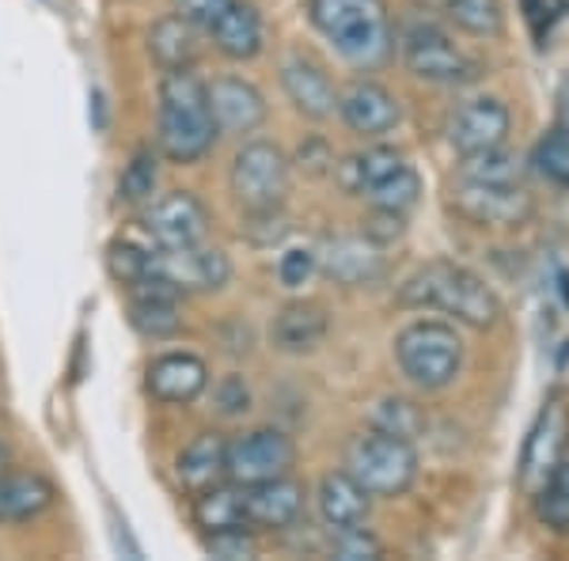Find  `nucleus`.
<instances>
[{
  "mask_svg": "<svg viewBox=\"0 0 569 561\" xmlns=\"http://www.w3.org/2000/svg\"><path fill=\"white\" fill-rule=\"evenodd\" d=\"M531 168L543 174L547 182L569 190V133L550 130L539 137L536 149H531Z\"/></svg>",
  "mask_w": 569,
  "mask_h": 561,
  "instance_id": "33",
  "label": "nucleus"
},
{
  "mask_svg": "<svg viewBox=\"0 0 569 561\" xmlns=\"http://www.w3.org/2000/svg\"><path fill=\"white\" fill-rule=\"evenodd\" d=\"M228 187L243 209H281L289 198V156L273 141H247L232 160Z\"/></svg>",
  "mask_w": 569,
  "mask_h": 561,
  "instance_id": "8",
  "label": "nucleus"
},
{
  "mask_svg": "<svg viewBox=\"0 0 569 561\" xmlns=\"http://www.w3.org/2000/svg\"><path fill=\"white\" fill-rule=\"evenodd\" d=\"M421 425H426V418H421V410L410 399H380L369 410V429L395 432V437L415 440Z\"/></svg>",
  "mask_w": 569,
  "mask_h": 561,
  "instance_id": "34",
  "label": "nucleus"
},
{
  "mask_svg": "<svg viewBox=\"0 0 569 561\" xmlns=\"http://www.w3.org/2000/svg\"><path fill=\"white\" fill-rule=\"evenodd\" d=\"M50 478L34 471H0V523H27L53 504Z\"/></svg>",
  "mask_w": 569,
  "mask_h": 561,
  "instance_id": "23",
  "label": "nucleus"
},
{
  "mask_svg": "<svg viewBox=\"0 0 569 561\" xmlns=\"http://www.w3.org/2000/svg\"><path fill=\"white\" fill-rule=\"evenodd\" d=\"M156 190V156L152 152H137L130 163H126L122 179H118V201L126 206H141L149 201Z\"/></svg>",
  "mask_w": 569,
  "mask_h": 561,
  "instance_id": "38",
  "label": "nucleus"
},
{
  "mask_svg": "<svg viewBox=\"0 0 569 561\" xmlns=\"http://www.w3.org/2000/svg\"><path fill=\"white\" fill-rule=\"evenodd\" d=\"M399 303L415 311H440L452 315L456 327L467 330H493L501 323V300L493 284L475 273L471 266L452 259H433L418 266L399 284Z\"/></svg>",
  "mask_w": 569,
  "mask_h": 561,
  "instance_id": "1",
  "label": "nucleus"
},
{
  "mask_svg": "<svg viewBox=\"0 0 569 561\" xmlns=\"http://www.w3.org/2000/svg\"><path fill=\"white\" fill-rule=\"evenodd\" d=\"M418 198H421V179L410 163H402L399 171L388 174L380 187H372L369 194H365L369 209H391V213H410V209L418 206Z\"/></svg>",
  "mask_w": 569,
  "mask_h": 561,
  "instance_id": "31",
  "label": "nucleus"
},
{
  "mask_svg": "<svg viewBox=\"0 0 569 561\" xmlns=\"http://www.w3.org/2000/svg\"><path fill=\"white\" fill-rule=\"evenodd\" d=\"M327 554L342 558V561H376V558H383V542L376 539L365 523L361 528H330Z\"/></svg>",
  "mask_w": 569,
  "mask_h": 561,
  "instance_id": "37",
  "label": "nucleus"
},
{
  "mask_svg": "<svg viewBox=\"0 0 569 561\" xmlns=\"http://www.w3.org/2000/svg\"><path fill=\"white\" fill-rule=\"evenodd\" d=\"M555 130L569 133V72L562 77L558 91H555Z\"/></svg>",
  "mask_w": 569,
  "mask_h": 561,
  "instance_id": "45",
  "label": "nucleus"
},
{
  "mask_svg": "<svg viewBox=\"0 0 569 561\" xmlns=\"http://www.w3.org/2000/svg\"><path fill=\"white\" fill-rule=\"evenodd\" d=\"M213 399H217V410L228 413V418L251 410V388L243 383V375H224V380L217 383Z\"/></svg>",
  "mask_w": 569,
  "mask_h": 561,
  "instance_id": "42",
  "label": "nucleus"
},
{
  "mask_svg": "<svg viewBox=\"0 0 569 561\" xmlns=\"http://www.w3.org/2000/svg\"><path fill=\"white\" fill-rule=\"evenodd\" d=\"M130 323L144 338H171L182 327L179 292L160 278H144L130 289Z\"/></svg>",
  "mask_w": 569,
  "mask_h": 561,
  "instance_id": "21",
  "label": "nucleus"
},
{
  "mask_svg": "<svg viewBox=\"0 0 569 561\" xmlns=\"http://www.w3.org/2000/svg\"><path fill=\"white\" fill-rule=\"evenodd\" d=\"M448 209L475 228H525L536 217V198L525 182H486L456 174Z\"/></svg>",
  "mask_w": 569,
  "mask_h": 561,
  "instance_id": "7",
  "label": "nucleus"
},
{
  "mask_svg": "<svg viewBox=\"0 0 569 561\" xmlns=\"http://www.w3.org/2000/svg\"><path fill=\"white\" fill-rule=\"evenodd\" d=\"M445 16L456 31L471 39H501L505 34V0H448Z\"/></svg>",
  "mask_w": 569,
  "mask_h": 561,
  "instance_id": "29",
  "label": "nucleus"
},
{
  "mask_svg": "<svg viewBox=\"0 0 569 561\" xmlns=\"http://www.w3.org/2000/svg\"><path fill=\"white\" fill-rule=\"evenodd\" d=\"M402 163H407V156L399 149H391V144H369V149H361V152L346 156L342 163H335V179L350 198H365L372 187H380L388 174L399 171Z\"/></svg>",
  "mask_w": 569,
  "mask_h": 561,
  "instance_id": "26",
  "label": "nucleus"
},
{
  "mask_svg": "<svg viewBox=\"0 0 569 561\" xmlns=\"http://www.w3.org/2000/svg\"><path fill=\"white\" fill-rule=\"evenodd\" d=\"M243 213H247V220H243L240 232L251 239V243L270 247L289 232V220H284L281 209H243Z\"/></svg>",
  "mask_w": 569,
  "mask_h": 561,
  "instance_id": "39",
  "label": "nucleus"
},
{
  "mask_svg": "<svg viewBox=\"0 0 569 561\" xmlns=\"http://www.w3.org/2000/svg\"><path fill=\"white\" fill-rule=\"evenodd\" d=\"M144 232L152 236L156 247H190L201 243L209 232V209L201 206L198 194L190 190H171L156 198L144 213Z\"/></svg>",
  "mask_w": 569,
  "mask_h": 561,
  "instance_id": "14",
  "label": "nucleus"
},
{
  "mask_svg": "<svg viewBox=\"0 0 569 561\" xmlns=\"http://www.w3.org/2000/svg\"><path fill=\"white\" fill-rule=\"evenodd\" d=\"M149 53L163 72L171 69H194L201 42H198V27L187 23L182 16H168L149 31Z\"/></svg>",
  "mask_w": 569,
  "mask_h": 561,
  "instance_id": "27",
  "label": "nucleus"
},
{
  "mask_svg": "<svg viewBox=\"0 0 569 561\" xmlns=\"http://www.w3.org/2000/svg\"><path fill=\"white\" fill-rule=\"evenodd\" d=\"M107 270H110V278H114L118 284L133 289L137 281L149 278V270H152V251L137 247L133 239H114V243L107 247Z\"/></svg>",
  "mask_w": 569,
  "mask_h": 561,
  "instance_id": "35",
  "label": "nucleus"
},
{
  "mask_svg": "<svg viewBox=\"0 0 569 561\" xmlns=\"http://www.w3.org/2000/svg\"><path fill=\"white\" fill-rule=\"evenodd\" d=\"M566 444H569V407L562 394H550L525 437V452H520V463H517L520 493L536 497L543 490L550 471L566 459Z\"/></svg>",
  "mask_w": 569,
  "mask_h": 561,
  "instance_id": "9",
  "label": "nucleus"
},
{
  "mask_svg": "<svg viewBox=\"0 0 569 561\" xmlns=\"http://www.w3.org/2000/svg\"><path fill=\"white\" fill-rule=\"evenodd\" d=\"M176 474L190 493H201V490H209V485L224 482L228 478V440L220 437V432H201V437H194L187 448H182Z\"/></svg>",
  "mask_w": 569,
  "mask_h": 561,
  "instance_id": "25",
  "label": "nucleus"
},
{
  "mask_svg": "<svg viewBox=\"0 0 569 561\" xmlns=\"http://www.w3.org/2000/svg\"><path fill=\"white\" fill-rule=\"evenodd\" d=\"M149 391L152 399L168 407H187L209 388V364L194 353H163L149 364Z\"/></svg>",
  "mask_w": 569,
  "mask_h": 561,
  "instance_id": "20",
  "label": "nucleus"
},
{
  "mask_svg": "<svg viewBox=\"0 0 569 561\" xmlns=\"http://www.w3.org/2000/svg\"><path fill=\"white\" fill-rule=\"evenodd\" d=\"M209 114L220 137H247L266 122V96L243 77H217L206 84Z\"/></svg>",
  "mask_w": 569,
  "mask_h": 561,
  "instance_id": "15",
  "label": "nucleus"
},
{
  "mask_svg": "<svg viewBox=\"0 0 569 561\" xmlns=\"http://www.w3.org/2000/svg\"><path fill=\"white\" fill-rule=\"evenodd\" d=\"M0 471H8V444L0 440Z\"/></svg>",
  "mask_w": 569,
  "mask_h": 561,
  "instance_id": "47",
  "label": "nucleus"
},
{
  "mask_svg": "<svg viewBox=\"0 0 569 561\" xmlns=\"http://www.w3.org/2000/svg\"><path fill=\"white\" fill-rule=\"evenodd\" d=\"M206 554H213L220 561H251L259 558V535H254V528H220V531H206Z\"/></svg>",
  "mask_w": 569,
  "mask_h": 561,
  "instance_id": "36",
  "label": "nucleus"
},
{
  "mask_svg": "<svg viewBox=\"0 0 569 561\" xmlns=\"http://www.w3.org/2000/svg\"><path fill=\"white\" fill-rule=\"evenodd\" d=\"M531 501H536V517L547 531L569 535V455L550 471L543 490L531 497Z\"/></svg>",
  "mask_w": 569,
  "mask_h": 561,
  "instance_id": "30",
  "label": "nucleus"
},
{
  "mask_svg": "<svg viewBox=\"0 0 569 561\" xmlns=\"http://www.w3.org/2000/svg\"><path fill=\"white\" fill-rule=\"evenodd\" d=\"M152 278L179 292V297H194V292H217L232 281V262L220 247L190 243V247H156L152 251Z\"/></svg>",
  "mask_w": 569,
  "mask_h": 561,
  "instance_id": "10",
  "label": "nucleus"
},
{
  "mask_svg": "<svg viewBox=\"0 0 569 561\" xmlns=\"http://www.w3.org/2000/svg\"><path fill=\"white\" fill-rule=\"evenodd\" d=\"M402 69L421 84L437 88H467L482 77V66L463 50L452 34L433 20H410L399 34Z\"/></svg>",
  "mask_w": 569,
  "mask_h": 561,
  "instance_id": "6",
  "label": "nucleus"
},
{
  "mask_svg": "<svg viewBox=\"0 0 569 561\" xmlns=\"http://www.w3.org/2000/svg\"><path fill=\"white\" fill-rule=\"evenodd\" d=\"M463 338L445 319H415L395 334V364L418 391H445L463 372Z\"/></svg>",
  "mask_w": 569,
  "mask_h": 561,
  "instance_id": "4",
  "label": "nucleus"
},
{
  "mask_svg": "<svg viewBox=\"0 0 569 561\" xmlns=\"http://www.w3.org/2000/svg\"><path fill=\"white\" fill-rule=\"evenodd\" d=\"M292 467H297V444L289 432L273 425L228 440V482L236 485L270 482V478L292 474Z\"/></svg>",
  "mask_w": 569,
  "mask_h": 561,
  "instance_id": "11",
  "label": "nucleus"
},
{
  "mask_svg": "<svg viewBox=\"0 0 569 561\" xmlns=\"http://www.w3.org/2000/svg\"><path fill=\"white\" fill-rule=\"evenodd\" d=\"M319 273V262H316V251L308 247H292L278 259V278L284 289H305V284Z\"/></svg>",
  "mask_w": 569,
  "mask_h": 561,
  "instance_id": "40",
  "label": "nucleus"
},
{
  "mask_svg": "<svg viewBox=\"0 0 569 561\" xmlns=\"http://www.w3.org/2000/svg\"><path fill=\"white\" fill-rule=\"evenodd\" d=\"M297 168H300V171H308V174H327V171H335V152H330V144L323 141V137H311V141L300 144Z\"/></svg>",
  "mask_w": 569,
  "mask_h": 561,
  "instance_id": "44",
  "label": "nucleus"
},
{
  "mask_svg": "<svg viewBox=\"0 0 569 561\" xmlns=\"http://www.w3.org/2000/svg\"><path fill=\"white\" fill-rule=\"evenodd\" d=\"M209 39L228 61H251L262 53V20L251 4L232 0V4L220 12V20L209 27Z\"/></svg>",
  "mask_w": 569,
  "mask_h": 561,
  "instance_id": "24",
  "label": "nucleus"
},
{
  "mask_svg": "<svg viewBox=\"0 0 569 561\" xmlns=\"http://www.w3.org/2000/svg\"><path fill=\"white\" fill-rule=\"evenodd\" d=\"M327 334H330V311L319 300H289L270 323L273 349L289 357L316 353L327 342Z\"/></svg>",
  "mask_w": 569,
  "mask_h": 561,
  "instance_id": "19",
  "label": "nucleus"
},
{
  "mask_svg": "<svg viewBox=\"0 0 569 561\" xmlns=\"http://www.w3.org/2000/svg\"><path fill=\"white\" fill-rule=\"evenodd\" d=\"M509 130H512V114L505 107V99L475 96L456 107V114L448 118V144L456 149V156L486 152L509 141Z\"/></svg>",
  "mask_w": 569,
  "mask_h": 561,
  "instance_id": "13",
  "label": "nucleus"
},
{
  "mask_svg": "<svg viewBox=\"0 0 569 561\" xmlns=\"http://www.w3.org/2000/svg\"><path fill=\"white\" fill-rule=\"evenodd\" d=\"M281 88L289 96V103L297 114H305L308 122H327L338 114V91L330 84V77L305 53H284L281 58Z\"/></svg>",
  "mask_w": 569,
  "mask_h": 561,
  "instance_id": "17",
  "label": "nucleus"
},
{
  "mask_svg": "<svg viewBox=\"0 0 569 561\" xmlns=\"http://www.w3.org/2000/svg\"><path fill=\"white\" fill-rule=\"evenodd\" d=\"M217 126L209 114L206 84L190 69H171L160 80V122H156V141L171 163H198L213 149Z\"/></svg>",
  "mask_w": 569,
  "mask_h": 561,
  "instance_id": "3",
  "label": "nucleus"
},
{
  "mask_svg": "<svg viewBox=\"0 0 569 561\" xmlns=\"http://www.w3.org/2000/svg\"><path fill=\"white\" fill-rule=\"evenodd\" d=\"M361 232L369 236L372 243L391 247L395 239H402V236H407V213H391V209H372L369 220H365V228H361Z\"/></svg>",
  "mask_w": 569,
  "mask_h": 561,
  "instance_id": "41",
  "label": "nucleus"
},
{
  "mask_svg": "<svg viewBox=\"0 0 569 561\" xmlns=\"http://www.w3.org/2000/svg\"><path fill=\"white\" fill-rule=\"evenodd\" d=\"M415 8H426V12H445L448 0H410Z\"/></svg>",
  "mask_w": 569,
  "mask_h": 561,
  "instance_id": "46",
  "label": "nucleus"
},
{
  "mask_svg": "<svg viewBox=\"0 0 569 561\" xmlns=\"http://www.w3.org/2000/svg\"><path fill=\"white\" fill-rule=\"evenodd\" d=\"M171 4H176V16H182L187 23H194L198 31H209L232 0H171Z\"/></svg>",
  "mask_w": 569,
  "mask_h": 561,
  "instance_id": "43",
  "label": "nucleus"
},
{
  "mask_svg": "<svg viewBox=\"0 0 569 561\" xmlns=\"http://www.w3.org/2000/svg\"><path fill=\"white\" fill-rule=\"evenodd\" d=\"M316 509L327 528H361L372 512V497L346 471H330L316 485Z\"/></svg>",
  "mask_w": 569,
  "mask_h": 561,
  "instance_id": "22",
  "label": "nucleus"
},
{
  "mask_svg": "<svg viewBox=\"0 0 569 561\" xmlns=\"http://www.w3.org/2000/svg\"><path fill=\"white\" fill-rule=\"evenodd\" d=\"M460 174L463 179H486V182H520V160L505 144H498V149L460 156Z\"/></svg>",
  "mask_w": 569,
  "mask_h": 561,
  "instance_id": "32",
  "label": "nucleus"
},
{
  "mask_svg": "<svg viewBox=\"0 0 569 561\" xmlns=\"http://www.w3.org/2000/svg\"><path fill=\"white\" fill-rule=\"evenodd\" d=\"M338 118L350 126L353 133L380 141V137L395 133V126L402 122V107L383 84L376 80H353L350 88L338 96Z\"/></svg>",
  "mask_w": 569,
  "mask_h": 561,
  "instance_id": "16",
  "label": "nucleus"
},
{
  "mask_svg": "<svg viewBox=\"0 0 569 561\" xmlns=\"http://www.w3.org/2000/svg\"><path fill=\"white\" fill-rule=\"evenodd\" d=\"M308 20L357 69H376L391 58L395 34L383 0H308Z\"/></svg>",
  "mask_w": 569,
  "mask_h": 561,
  "instance_id": "2",
  "label": "nucleus"
},
{
  "mask_svg": "<svg viewBox=\"0 0 569 561\" xmlns=\"http://www.w3.org/2000/svg\"><path fill=\"white\" fill-rule=\"evenodd\" d=\"M342 471L350 474L372 501L376 497L391 501V497H402L418 482L421 459H418L415 440L395 437V432H380V429H365L346 444Z\"/></svg>",
  "mask_w": 569,
  "mask_h": 561,
  "instance_id": "5",
  "label": "nucleus"
},
{
  "mask_svg": "<svg viewBox=\"0 0 569 561\" xmlns=\"http://www.w3.org/2000/svg\"><path fill=\"white\" fill-rule=\"evenodd\" d=\"M243 504H247V528L289 531L305 517V485L289 474L243 485Z\"/></svg>",
  "mask_w": 569,
  "mask_h": 561,
  "instance_id": "18",
  "label": "nucleus"
},
{
  "mask_svg": "<svg viewBox=\"0 0 569 561\" xmlns=\"http://www.w3.org/2000/svg\"><path fill=\"white\" fill-rule=\"evenodd\" d=\"M319 273L327 281L342 284V289H361L372 284L388 273V259H383V247L372 243L369 236H330L323 247L316 251Z\"/></svg>",
  "mask_w": 569,
  "mask_h": 561,
  "instance_id": "12",
  "label": "nucleus"
},
{
  "mask_svg": "<svg viewBox=\"0 0 569 561\" xmlns=\"http://www.w3.org/2000/svg\"><path fill=\"white\" fill-rule=\"evenodd\" d=\"M194 523L201 531H220V528H240L247 523V504H243V485L236 482H217L209 490L194 493Z\"/></svg>",
  "mask_w": 569,
  "mask_h": 561,
  "instance_id": "28",
  "label": "nucleus"
}]
</instances>
